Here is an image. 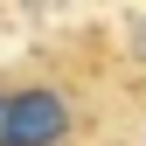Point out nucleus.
Masks as SVG:
<instances>
[{
	"label": "nucleus",
	"instance_id": "nucleus-2",
	"mask_svg": "<svg viewBox=\"0 0 146 146\" xmlns=\"http://www.w3.org/2000/svg\"><path fill=\"white\" fill-rule=\"evenodd\" d=\"M0 146H7V90H0Z\"/></svg>",
	"mask_w": 146,
	"mask_h": 146
},
{
	"label": "nucleus",
	"instance_id": "nucleus-1",
	"mask_svg": "<svg viewBox=\"0 0 146 146\" xmlns=\"http://www.w3.org/2000/svg\"><path fill=\"white\" fill-rule=\"evenodd\" d=\"M70 139V104L56 90L28 84V90H7V146H63Z\"/></svg>",
	"mask_w": 146,
	"mask_h": 146
}]
</instances>
